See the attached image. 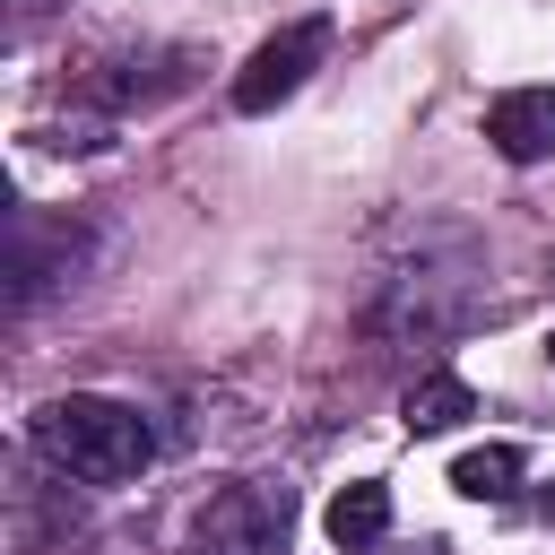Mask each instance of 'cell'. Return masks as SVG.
<instances>
[{
	"mask_svg": "<svg viewBox=\"0 0 555 555\" xmlns=\"http://www.w3.org/2000/svg\"><path fill=\"white\" fill-rule=\"evenodd\" d=\"M35 451H43L61 477L130 486V477L156 460V434H147V416H139V408L95 399V390H69V399H43V408H35Z\"/></svg>",
	"mask_w": 555,
	"mask_h": 555,
	"instance_id": "1",
	"label": "cell"
},
{
	"mask_svg": "<svg viewBox=\"0 0 555 555\" xmlns=\"http://www.w3.org/2000/svg\"><path fill=\"white\" fill-rule=\"evenodd\" d=\"M286 529H295V494L269 477H234L199 503L191 555H286Z\"/></svg>",
	"mask_w": 555,
	"mask_h": 555,
	"instance_id": "2",
	"label": "cell"
},
{
	"mask_svg": "<svg viewBox=\"0 0 555 555\" xmlns=\"http://www.w3.org/2000/svg\"><path fill=\"white\" fill-rule=\"evenodd\" d=\"M321 52H330V26L321 17H295V26H278L243 69H234V113H278L312 69H321Z\"/></svg>",
	"mask_w": 555,
	"mask_h": 555,
	"instance_id": "3",
	"label": "cell"
},
{
	"mask_svg": "<svg viewBox=\"0 0 555 555\" xmlns=\"http://www.w3.org/2000/svg\"><path fill=\"white\" fill-rule=\"evenodd\" d=\"M486 139L503 165H538L555 156V87H503L486 104Z\"/></svg>",
	"mask_w": 555,
	"mask_h": 555,
	"instance_id": "4",
	"label": "cell"
},
{
	"mask_svg": "<svg viewBox=\"0 0 555 555\" xmlns=\"http://www.w3.org/2000/svg\"><path fill=\"white\" fill-rule=\"evenodd\" d=\"M399 416H408V434H451L460 416H477V390L460 373H425V382H408Z\"/></svg>",
	"mask_w": 555,
	"mask_h": 555,
	"instance_id": "5",
	"label": "cell"
},
{
	"mask_svg": "<svg viewBox=\"0 0 555 555\" xmlns=\"http://www.w3.org/2000/svg\"><path fill=\"white\" fill-rule=\"evenodd\" d=\"M390 529V486H338L330 494V538L356 555V546H373Z\"/></svg>",
	"mask_w": 555,
	"mask_h": 555,
	"instance_id": "6",
	"label": "cell"
},
{
	"mask_svg": "<svg viewBox=\"0 0 555 555\" xmlns=\"http://www.w3.org/2000/svg\"><path fill=\"white\" fill-rule=\"evenodd\" d=\"M451 486H460L468 503H503V494L520 486V451H512V442H486V451H460V468H451Z\"/></svg>",
	"mask_w": 555,
	"mask_h": 555,
	"instance_id": "7",
	"label": "cell"
},
{
	"mask_svg": "<svg viewBox=\"0 0 555 555\" xmlns=\"http://www.w3.org/2000/svg\"><path fill=\"white\" fill-rule=\"evenodd\" d=\"M546 356H555V338H546Z\"/></svg>",
	"mask_w": 555,
	"mask_h": 555,
	"instance_id": "8",
	"label": "cell"
}]
</instances>
